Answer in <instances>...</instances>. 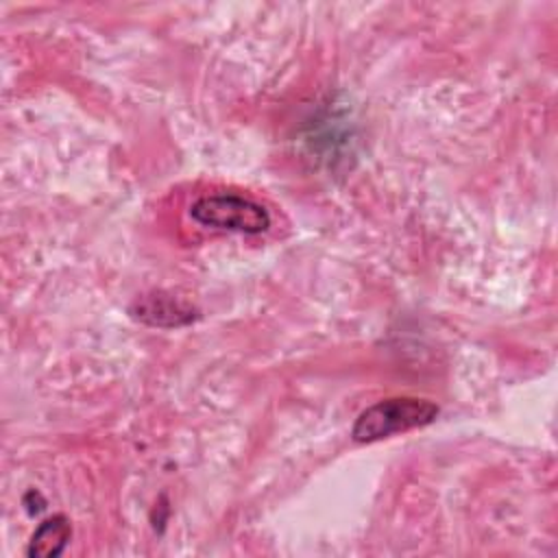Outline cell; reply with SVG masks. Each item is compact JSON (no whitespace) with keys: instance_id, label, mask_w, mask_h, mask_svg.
<instances>
[{"instance_id":"3","label":"cell","mask_w":558,"mask_h":558,"mask_svg":"<svg viewBox=\"0 0 558 558\" xmlns=\"http://www.w3.org/2000/svg\"><path fill=\"white\" fill-rule=\"evenodd\" d=\"M131 314L150 327H181L190 325L198 316L192 303L163 290L142 294L131 305Z\"/></svg>"},{"instance_id":"4","label":"cell","mask_w":558,"mask_h":558,"mask_svg":"<svg viewBox=\"0 0 558 558\" xmlns=\"http://www.w3.org/2000/svg\"><path fill=\"white\" fill-rule=\"evenodd\" d=\"M70 538H72L70 519L65 514H52L35 527L28 541L26 554L31 558H57L70 545Z\"/></svg>"},{"instance_id":"1","label":"cell","mask_w":558,"mask_h":558,"mask_svg":"<svg viewBox=\"0 0 558 558\" xmlns=\"http://www.w3.org/2000/svg\"><path fill=\"white\" fill-rule=\"evenodd\" d=\"M438 412H440L438 405L429 399H418V397L381 399L357 414L351 427V436L355 442H375L381 438H390L395 434L425 427L436 421Z\"/></svg>"},{"instance_id":"2","label":"cell","mask_w":558,"mask_h":558,"mask_svg":"<svg viewBox=\"0 0 558 558\" xmlns=\"http://www.w3.org/2000/svg\"><path fill=\"white\" fill-rule=\"evenodd\" d=\"M190 218L201 227L257 235L270 227L268 209L235 192H211L198 196L190 207Z\"/></svg>"}]
</instances>
